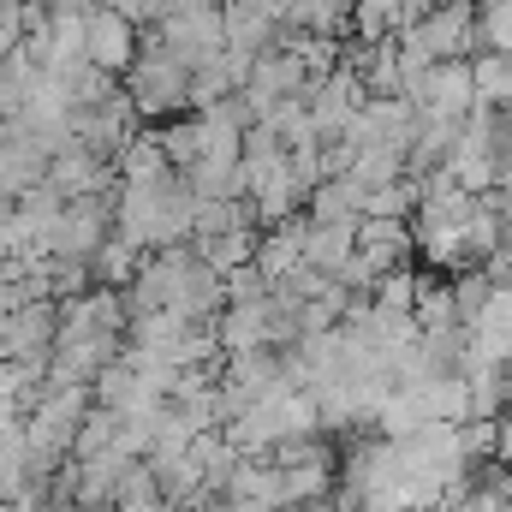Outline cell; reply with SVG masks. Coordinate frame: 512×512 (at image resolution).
Wrapping results in <instances>:
<instances>
[{"instance_id": "obj_4", "label": "cell", "mask_w": 512, "mask_h": 512, "mask_svg": "<svg viewBox=\"0 0 512 512\" xmlns=\"http://www.w3.org/2000/svg\"><path fill=\"white\" fill-rule=\"evenodd\" d=\"M155 36H161L179 60L203 66V60H215V54L227 48V0H167Z\"/></svg>"}, {"instance_id": "obj_1", "label": "cell", "mask_w": 512, "mask_h": 512, "mask_svg": "<svg viewBox=\"0 0 512 512\" xmlns=\"http://www.w3.org/2000/svg\"><path fill=\"white\" fill-rule=\"evenodd\" d=\"M114 233L137 251H167L191 245L197 233V191L185 173H155V179H120L114 191Z\"/></svg>"}, {"instance_id": "obj_19", "label": "cell", "mask_w": 512, "mask_h": 512, "mask_svg": "<svg viewBox=\"0 0 512 512\" xmlns=\"http://www.w3.org/2000/svg\"><path fill=\"white\" fill-rule=\"evenodd\" d=\"M161 143H167L173 173H191V167L203 161V120H167V126H161Z\"/></svg>"}, {"instance_id": "obj_14", "label": "cell", "mask_w": 512, "mask_h": 512, "mask_svg": "<svg viewBox=\"0 0 512 512\" xmlns=\"http://www.w3.org/2000/svg\"><path fill=\"white\" fill-rule=\"evenodd\" d=\"M36 78H42V60L30 48H12L0 60V120H18V108H24V96H30Z\"/></svg>"}, {"instance_id": "obj_18", "label": "cell", "mask_w": 512, "mask_h": 512, "mask_svg": "<svg viewBox=\"0 0 512 512\" xmlns=\"http://www.w3.org/2000/svg\"><path fill=\"white\" fill-rule=\"evenodd\" d=\"M66 90H72V108H102L108 96H114V72H102V66H72V72H54Z\"/></svg>"}, {"instance_id": "obj_20", "label": "cell", "mask_w": 512, "mask_h": 512, "mask_svg": "<svg viewBox=\"0 0 512 512\" xmlns=\"http://www.w3.org/2000/svg\"><path fill=\"white\" fill-rule=\"evenodd\" d=\"M477 36L483 48L512 54V0H477Z\"/></svg>"}, {"instance_id": "obj_6", "label": "cell", "mask_w": 512, "mask_h": 512, "mask_svg": "<svg viewBox=\"0 0 512 512\" xmlns=\"http://www.w3.org/2000/svg\"><path fill=\"white\" fill-rule=\"evenodd\" d=\"M114 239V191L108 197H66L54 233H48V256H90Z\"/></svg>"}, {"instance_id": "obj_13", "label": "cell", "mask_w": 512, "mask_h": 512, "mask_svg": "<svg viewBox=\"0 0 512 512\" xmlns=\"http://www.w3.org/2000/svg\"><path fill=\"white\" fill-rule=\"evenodd\" d=\"M477 72V108H495V114H512V54L501 48H483L471 60Z\"/></svg>"}, {"instance_id": "obj_10", "label": "cell", "mask_w": 512, "mask_h": 512, "mask_svg": "<svg viewBox=\"0 0 512 512\" xmlns=\"http://www.w3.org/2000/svg\"><path fill=\"white\" fill-rule=\"evenodd\" d=\"M84 24H90V66L126 78L131 60L143 54V24H131L120 6H84Z\"/></svg>"}, {"instance_id": "obj_3", "label": "cell", "mask_w": 512, "mask_h": 512, "mask_svg": "<svg viewBox=\"0 0 512 512\" xmlns=\"http://www.w3.org/2000/svg\"><path fill=\"white\" fill-rule=\"evenodd\" d=\"M191 60H179L161 36H149L143 42V54L131 60L126 72V96L137 102V114L143 120H167V114H185L191 108Z\"/></svg>"}, {"instance_id": "obj_22", "label": "cell", "mask_w": 512, "mask_h": 512, "mask_svg": "<svg viewBox=\"0 0 512 512\" xmlns=\"http://www.w3.org/2000/svg\"><path fill=\"white\" fill-rule=\"evenodd\" d=\"M203 512H251V507H245V501H233V495H221V501H209Z\"/></svg>"}, {"instance_id": "obj_11", "label": "cell", "mask_w": 512, "mask_h": 512, "mask_svg": "<svg viewBox=\"0 0 512 512\" xmlns=\"http://www.w3.org/2000/svg\"><path fill=\"white\" fill-rule=\"evenodd\" d=\"M411 251H417V233H411L405 215H364L358 221V256H364V268L376 280H382L387 268H405Z\"/></svg>"}, {"instance_id": "obj_15", "label": "cell", "mask_w": 512, "mask_h": 512, "mask_svg": "<svg viewBox=\"0 0 512 512\" xmlns=\"http://www.w3.org/2000/svg\"><path fill=\"white\" fill-rule=\"evenodd\" d=\"M256 227H239V233H215V239H191L197 245V256L209 262V268H221V274H233V268H245V262H256Z\"/></svg>"}, {"instance_id": "obj_9", "label": "cell", "mask_w": 512, "mask_h": 512, "mask_svg": "<svg viewBox=\"0 0 512 512\" xmlns=\"http://www.w3.org/2000/svg\"><path fill=\"white\" fill-rule=\"evenodd\" d=\"M48 185H54L60 197H108V191H120V161H108V155H96L90 143L72 137V143L54 149Z\"/></svg>"}, {"instance_id": "obj_2", "label": "cell", "mask_w": 512, "mask_h": 512, "mask_svg": "<svg viewBox=\"0 0 512 512\" xmlns=\"http://www.w3.org/2000/svg\"><path fill=\"white\" fill-rule=\"evenodd\" d=\"M90 405H96V387H84V382H48L42 393H36V405L24 411V441H30V465H36V477L54 483V477L72 465V453H78V429H84Z\"/></svg>"}, {"instance_id": "obj_17", "label": "cell", "mask_w": 512, "mask_h": 512, "mask_svg": "<svg viewBox=\"0 0 512 512\" xmlns=\"http://www.w3.org/2000/svg\"><path fill=\"white\" fill-rule=\"evenodd\" d=\"M137 262H143V251H137V245H126V239L114 233L102 251L90 256V274H96V286H120V292H126V280L137 274Z\"/></svg>"}, {"instance_id": "obj_7", "label": "cell", "mask_w": 512, "mask_h": 512, "mask_svg": "<svg viewBox=\"0 0 512 512\" xmlns=\"http://www.w3.org/2000/svg\"><path fill=\"white\" fill-rule=\"evenodd\" d=\"M370 102V84L358 78V66L352 60H340L316 90H310V120H316V137L322 143H340L346 131H352V120H358V108Z\"/></svg>"}, {"instance_id": "obj_25", "label": "cell", "mask_w": 512, "mask_h": 512, "mask_svg": "<svg viewBox=\"0 0 512 512\" xmlns=\"http://www.w3.org/2000/svg\"><path fill=\"white\" fill-rule=\"evenodd\" d=\"M0 60H6V54H0Z\"/></svg>"}, {"instance_id": "obj_5", "label": "cell", "mask_w": 512, "mask_h": 512, "mask_svg": "<svg viewBox=\"0 0 512 512\" xmlns=\"http://www.w3.org/2000/svg\"><path fill=\"white\" fill-rule=\"evenodd\" d=\"M405 96L423 120H453L459 126V120L477 114V72H471V60H435L405 84Z\"/></svg>"}, {"instance_id": "obj_8", "label": "cell", "mask_w": 512, "mask_h": 512, "mask_svg": "<svg viewBox=\"0 0 512 512\" xmlns=\"http://www.w3.org/2000/svg\"><path fill=\"white\" fill-rule=\"evenodd\" d=\"M465 364H512V280H501L465 316Z\"/></svg>"}, {"instance_id": "obj_16", "label": "cell", "mask_w": 512, "mask_h": 512, "mask_svg": "<svg viewBox=\"0 0 512 512\" xmlns=\"http://www.w3.org/2000/svg\"><path fill=\"white\" fill-rule=\"evenodd\" d=\"M155 173H173L167 143H161V131H137L120 149V179H155Z\"/></svg>"}, {"instance_id": "obj_12", "label": "cell", "mask_w": 512, "mask_h": 512, "mask_svg": "<svg viewBox=\"0 0 512 512\" xmlns=\"http://www.w3.org/2000/svg\"><path fill=\"white\" fill-rule=\"evenodd\" d=\"M233 501H245L251 512H286V471L262 453V459H239L233 483H227Z\"/></svg>"}, {"instance_id": "obj_21", "label": "cell", "mask_w": 512, "mask_h": 512, "mask_svg": "<svg viewBox=\"0 0 512 512\" xmlns=\"http://www.w3.org/2000/svg\"><path fill=\"white\" fill-rule=\"evenodd\" d=\"M120 12H126L131 24H161V12H167V0H120Z\"/></svg>"}, {"instance_id": "obj_23", "label": "cell", "mask_w": 512, "mask_h": 512, "mask_svg": "<svg viewBox=\"0 0 512 512\" xmlns=\"http://www.w3.org/2000/svg\"><path fill=\"white\" fill-rule=\"evenodd\" d=\"M0 512H24V507H18V501H0Z\"/></svg>"}, {"instance_id": "obj_24", "label": "cell", "mask_w": 512, "mask_h": 512, "mask_svg": "<svg viewBox=\"0 0 512 512\" xmlns=\"http://www.w3.org/2000/svg\"><path fill=\"white\" fill-rule=\"evenodd\" d=\"M12 6H24V0H0V12H12Z\"/></svg>"}]
</instances>
